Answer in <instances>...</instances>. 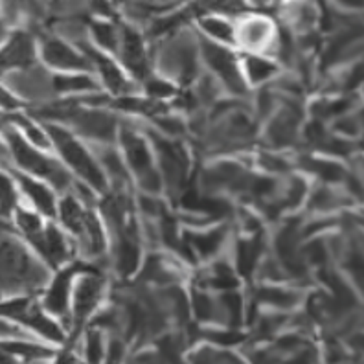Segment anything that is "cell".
<instances>
[{"label":"cell","mask_w":364,"mask_h":364,"mask_svg":"<svg viewBox=\"0 0 364 364\" xmlns=\"http://www.w3.org/2000/svg\"><path fill=\"white\" fill-rule=\"evenodd\" d=\"M31 241L36 243V247L43 252V256L50 259L53 265H58L59 262L67 258V241L61 235V232L55 230V228H48V232H45V234H37L36 237H31Z\"/></svg>","instance_id":"obj_8"},{"label":"cell","mask_w":364,"mask_h":364,"mask_svg":"<svg viewBox=\"0 0 364 364\" xmlns=\"http://www.w3.org/2000/svg\"><path fill=\"white\" fill-rule=\"evenodd\" d=\"M304 191H306V186H304L302 181H294L293 186L289 188V193H287V203L285 205L287 206H294L300 203V199L304 197Z\"/></svg>","instance_id":"obj_37"},{"label":"cell","mask_w":364,"mask_h":364,"mask_svg":"<svg viewBox=\"0 0 364 364\" xmlns=\"http://www.w3.org/2000/svg\"><path fill=\"white\" fill-rule=\"evenodd\" d=\"M247 72H249L250 80H252L254 83H259V81H265L267 77H271L276 72V67L272 63L263 61V59L259 58H250L249 61H247Z\"/></svg>","instance_id":"obj_27"},{"label":"cell","mask_w":364,"mask_h":364,"mask_svg":"<svg viewBox=\"0 0 364 364\" xmlns=\"http://www.w3.org/2000/svg\"><path fill=\"white\" fill-rule=\"evenodd\" d=\"M87 355H89L90 360H100L103 355L102 351V338H100V335L94 331V333L89 335V344H87Z\"/></svg>","instance_id":"obj_35"},{"label":"cell","mask_w":364,"mask_h":364,"mask_svg":"<svg viewBox=\"0 0 364 364\" xmlns=\"http://www.w3.org/2000/svg\"><path fill=\"white\" fill-rule=\"evenodd\" d=\"M274 33L272 21L265 15H245L241 17L240 28H237V36L245 46L249 48H259L265 46L271 41Z\"/></svg>","instance_id":"obj_5"},{"label":"cell","mask_w":364,"mask_h":364,"mask_svg":"<svg viewBox=\"0 0 364 364\" xmlns=\"http://www.w3.org/2000/svg\"><path fill=\"white\" fill-rule=\"evenodd\" d=\"M307 254H309V259L313 263H324L328 259V249L320 241L311 243V247L307 249Z\"/></svg>","instance_id":"obj_39"},{"label":"cell","mask_w":364,"mask_h":364,"mask_svg":"<svg viewBox=\"0 0 364 364\" xmlns=\"http://www.w3.org/2000/svg\"><path fill=\"white\" fill-rule=\"evenodd\" d=\"M272 190V181L269 178H256L252 184V191L256 196H267Z\"/></svg>","instance_id":"obj_41"},{"label":"cell","mask_w":364,"mask_h":364,"mask_svg":"<svg viewBox=\"0 0 364 364\" xmlns=\"http://www.w3.org/2000/svg\"><path fill=\"white\" fill-rule=\"evenodd\" d=\"M223 304H225V307H227L228 315L237 322V320L241 318V298L235 293H230L223 298Z\"/></svg>","instance_id":"obj_32"},{"label":"cell","mask_w":364,"mask_h":364,"mask_svg":"<svg viewBox=\"0 0 364 364\" xmlns=\"http://www.w3.org/2000/svg\"><path fill=\"white\" fill-rule=\"evenodd\" d=\"M17 221H18V227L23 228L30 237H36L37 234H41V221L36 213L18 212Z\"/></svg>","instance_id":"obj_28"},{"label":"cell","mask_w":364,"mask_h":364,"mask_svg":"<svg viewBox=\"0 0 364 364\" xmlns=\"http://www.w3.org/2000/svg\"><path fill=\"white\" fill-rule=\"evenodd\" d=\"M15 122H17L18 125H23L24 131H26L28 136H30L31 140H33V142L39 144V146H46V138H45V134L41 133L39 129H36V127H33V125H31L30 122L26 120V118H23V116H18V118H15Z\"/></svg>","instance_id":"obj_33"},{"label":"cell","mask_w":364,"mask_h":364,"mask_svg":"<svg viewBox=\"0 0 364 364\" xmlns=\"http://www.w3.org/2000/svg\"><path fill=\"white\" fill-rule=\"evenodd\" d=\"M76 269H68V271L61 272V274L53 280L52 287H50L48 294H46V307L53 313H65L67 309V298L68 289H70L72 276H74Z\"/></svg>","instance_id":"obj_13"},{"label":"cell","mask_w":364,"mask_h":364,"mask_svg":"<svg viewBox=\"0 0 364 364\" xmlns=\"http://www.w3.org/2000/svg\"><path fill=\"white\" fill-rule=\"evenodd\" d=\"M18 181H21V184H23L24 191L30 196V199L36 203L37 208H39L43 213H46V215H53L55 206H53L52 193H50L43 184L30 181V178L26 177H18Z\"/></svg>","instance_id":"obj_18"},{"label":"cell","mask_w":364,"mask_h":364,"mask_svg":"<svg viewBox=\"0 0 364 364\" xmlns=\"http://www.w3.org/2000/svg\"><path fill=\"white\" fill-rule=\"evenodd\" d=\"M199 26L206 36L213 37V39L225 41V43H232L235 37L234 24L228 23V18H225V15L221 14L200 15Z\"/></svg>","instance_id":"obj_14"},{"label":"cell","mask_w":364,"mask_h":364,"mask_svg":"<svg viewBox=\"0 0 364 364\" xmlns=\"http://www.w3.org/2000/svg\"><path fill=\"white\" fill-rule=\"evenodd\" d=\"M8 138H9V146H11V149H14L15 153V159H17V162L23 166V168L30 169V171H33V173L45 175V177H48L55 186L59 188L67 186L68 184L67 173H65L58 164H53V162L46 160L45 156H41L39 153L31 151L30 147H28L21 138L15 136V134H9Z\"/></svg>","instance_id":"obj_2"},{"label":"cell","mask_w":364,"mask_h":364,"mask_svg":"<svg viewBox=\"0 0 364 364\" xmlns=\"http://www.w3.org/2000/svg\"><path fill=\"white\" fill-rule=\"evenodd\" d=\"M124 147L125 153H127V159H129L131 166H133L134 171L140 173V177L144 175L151 173V156H149V151H147L146 144L136 136V134L129 133V131H125L124 136Z\"/></svg>","instance_id":"obj_9"},{"label":"cell","mask_w":364,"mask_h":364,"mask_svg":"<svg viewBox=\"0 0 364 364\" xmlns=\"http://www.w3.org/2000/svg\"><path fill=\"white\" fill-rule=\"evenodd\" d=\"M122 353H124V350H122L120 342H112L111 348H109V359L111 360L122 359Z\"/></svg>","instance_id":"obj_46"},{"label":"cell","mask_w":364,"mask_h":364,"mask_svg":"<svg viewBox=\"0 0 364 364\" xmlns=\"http://www.w3.org/2000/svg\"><path fill=\"white\" fill-rule=\"evenodd\" d=\"M17 318L24 320V322H28V324L31 326V328L36 329V331H39L41 335H45L46 338H50V341H61L63 338V333L61 329L58 328V326L53 324L52 320L46 318L43 313L39 311V309H36V307H30L26 304L24 306V309L21 313H18Z\"/></svg>","instance_id":"obj_15"},{"label":"cell","mask_w":364,"mask_h":364,"mask_svg":"<svg viewBox=\"0 0 364 364\" xmlns=\"http://www.w3.org/2000/svg\"><path fill=\"white\" fill-rule=\"evenodd\" d=\"M122 53H124L125 65L136 76H144L146 74V52H144L142 39L131 28H124V31H122Z\"/></svg>","instance_id":"obj_6"},{"label":"cell","mask_w":364,"mask_h":364,"mask_svg":"<svg viewBox=\"0 0 364 364\" xmlns=\"http://www.w3.org/2000/svg\"><path fill=\"white\" fill-rule=\"evenodd\" d=\"M15 205V191L8 178H2V212L8 213Z\"/></svg>","instance_id":"obj_34"},{"label":"cell","mask_w":364,"mask_h":364,"mask_svg":"<svg viewBox=\"0 0 364 364\" xmlns=\"http://www.w3.org/2000/svg\"><path fill=\"white\" fill-rule=\"evenodd\" d=\"M85 50H87V53H90V58H92L94 61H96V65H98L107 87H109L111 90H114V92H122V90L125 89V80L124 76H122V72L118 70V68H116L109 59L102 58V55H100L98 52H94L92 48H85Z\"/></svg>","instance_id":"obj_19"},{"label":"cell","mask_w":364,"mask_h":364,"mask_svg":"<svg viewBox=\"0 0 364 364\" xmlns=\"http://www.w3.org/2000/svg\"><path fill=\"white\" fill-rule=\"evenodd\" d=\"M278 344H280L282 350H294V348L302 346L304 342H302V338L296 337V335H287V337L282 338Z\"/></svg>","instance_id":"obj_42"},{"label":"cell","mask_w":364,"mask_h":364,"mask_svg":"<svg viewBox=\"0 0 364 364\" xmlns=\"http://www.w3.org/2000/svg\"><path fill=\"white\" fill-rule=\"evenodd\" d=\"M203 52H205L206 61L212 65L213 70L218 72L219 76L225 80V83L228 85V89H232L234 92H243L240 72H237V67H235V61L230 55V52L212 45L208 41H203Z\"/></svg>","instance_id":"obj_4"},{"label":"cell","mask_w":364,"mask_h":364,"mask_svg":"<svg viewBox=\"0 0 364 364\" xmlns=\"http://www.w3.org/2000/svg\"><path fill=\"white\" fill-rule=\"evenodd\" d=\"M262 249L263 245L259 237H254V240L240 243V247H237V265H240L241 274L249 276L252 272L254 265H256V259L262 254Z\"/></svg>","instance_id":"obj_20"},{"label":"cell","mask_w":364,"mask_h":364,"mask_svg":"<svg viewBox=\"0 0 364 364\" xmlns=\"http://www.w3.org/2000/svg\"><path fill=\"white\" fill-rule=\"evenodd\" d=\"M300 120V114H296L294 109L285 112L284 116H280L278 120L272 122L271 131H269V136H271L272 142L276 146H282V144H289L294 136V125Z\"/></svg>","instance_id":"obj_17"},{"label":"cell","mask_w":364,"mask_h":364,"mask_svg":"<svg viewBox=\"0 0 364 364\" xmlns=\"http://www.w3.org/2000/svg\"><path fill=\"white\" fill-rule=\"evenodd\" d=\"M269 109H271V96L267 92H263L262 96H259V111L269 112Z\"/></svg>","instance_id":"obj_47"},{"label":"cell","mask_w":364,"mask_h":364,"mask_svg":"<svg viewBox=\"0 0 364 364\" xmlns=\"http://www.w3.org/2000/svg\"><path fill=\"white\" fill-rule=\"evenodd\" d=\"M203 14L237 15L247 9V0H197Z\"/></svg>","instance_id":"obj_21"},{"label":"cell","mask_w":364,"mask_h":364,"mask_svg":"<svg viewBox=\"0 0 364 364\" xmlns=\"http://www.w3.org/2000/svg\"><path fill=\"white\" fill-rule=\"evenodd\" d=\"M53 87L61 92H76V90H90L94 89V83L85 76H74V77H55L53 80Z\"/></svg>","instance_id":"obj_26"},{"label":"cell","mask_w":364,"mask_h":364,"mask_svg":"<svg viewBox=\"0 0 364 364\" xmlns=\"http://www.w3.org/2000/svg\"><path fill=\"white\" fill-rule=\"evenodd\" d=\"M296 294L291 293V291H284V289L267 287L259 291V300H262V302L278 307H291L296 302Z\"/></svg>","instance_id":"obj_24"},{"label":"cell","mask_w":364,"mask_h":364,"mask_svg":"<svg viewBox=\"0 0 364 364\" xmlns=\"http://www.w3.org/2000/svg\"><path fill=\"white\" fill-rule=\"evenodd\" d=\"M193 307H196V315L200 320L210 318V315H212V302H210V298L205 296V294H196V298H193Z\"/></svg>","instance_id":"obj_30"},{"label":"cell","mask_w":364,"mask_h":364,"mask_svg":"<svg viewBox=\"0 0 364 364\" xmlns=\"http://www.w3.org/2000/svg\"><path fill=\"white\" fill-rule=\"evenodd\" d=\"M2 272L6 274V284L11 280L18 284H37L43 280L41 271H37L36 265H31L26 254L8 241L2 247Z\"/></svg>","instance_id":"obj_3"},{"label":"cell","mask_w":364,"mask_h":364,"mask_svg":"<svg viewBox=\"0 0 364 364\" xmlns=\"http://www.w3.org/2000/svg\"><path fill=\"white\" fill-rule=\"evenodd\" d=\"M223 237H225V232L215 230L208 232V234H196V235H188V240L191 241V247H196L203 256H208V254H213L219 249Z\"/></svg>","instance_id":"obj_23"},{"label":"cell","mask_w":364,"mask_h":364,"mask_svg":"<svg viewBox=\"0 0 364 364\" xmlns=\"http://www.w3.org/2000/svg\"><path fill=\"white\" fill-rule=\"evenodd\" d=\"M263 164H265V168L271 169V171H282V169H285L284 160L276 159V156H263Z\"/></svg>","instance_id":"obj_43"},{"label":"cell","mask_w":364,"mask_h":364,"mask_svg":"<svg viewBox=\"0 0 364 364\" xmlns=\"http://www.w3.org/2000/svg\"><path fill=\"white\" fill-rule=\"evenodd\" d=\"M313 206L320 210H326V208H331L333 206V197L329 193L328 190H318L313 196Z\"/></svg>","instance_id":"obj_40"},{"label":"cell","mask_w":364,"mask_h":364,"mask_svg":"<svg viewBox=\"0 0 364 364\" xmlns=\"http://www.w3.org/2000/svg\"><path fill=\"white\" fill-rule=\"evenodd\" d=\"M52 136L53 142H58L59 151L63 153L65 160L72 168L76 169L77 173L89 182L90 186L103 190L105 186V178H103L102 171L98 169V166L94 164L92 159L89 156V153L85 151L83 147L67 133V131L58 129V127H52Z\"/></svg>","instance_id":"obj_1"},{"label":"cell","mask_w":364,"mask_h":364,"mask_svg":"<svg viewBox=\"0 0 364 364\" xmlns=\"http://www.w3.org/2000/svg\"><path fill=\"white\" fill-rule=\"evenodd\" d=\"M100 294H102V282L96 278H83L77 285L76 291V322L81 324L94 306L98 304Z\"/></svg>","instance_id":"obj_7"},{"label":"cell","mask_w":364,"mask_h":364,"mask_svg":"<svg viewBox=\"0 0 364 364\" xmlns=\"http://www.w3.org/2000/svg\"><path fill=\"white\" fill-rule=\"evenodd\" d=\"M138 263V243L133 232H125L122 235L120 247H118V269L124 276L131 274L136 269Z\"/></svg>","instance_id":"obj_16"},{"label":"cell","mask_w":364,"mask_h":364,"mask_svg":"<svg viewBox=\"0 0 364 364\" xmlns=\"http://www.w3.org/2000/svg\"><path fill=\"white\" fill-rule=\"evenodd\" d=\"M304 166H306V169H309V171H313L315 175L329 182L342 181V178L346 177L342 166L335 164V162H328V160H306Z\"/></svg>","instance_id":"obj_22"},{"label":"cell","mask_w":364,"mask_h":364,"mask_svg":"<svg viewBox=\"0 0 364 364\" xmlns=\"http://www.w3.org/2000/svg\"><path fill=\"white\" fill-rule=\"evenodd\" d=\"M360 83H364V63H357L355 67L351 68L346 77V89H355Z\"/></svg>","instance_id":"obj_36"},{"label":"cell","mask_w":364,"mask_h":364,"mask_svg":"<svg viewBox=\"0 0 364 364\" xmlns=\"http://www.w3.org/2000/svg\"><path fill=\"white\" fill-rule=\"evenodd\" d=\"M341 8L353 9V11H359V9H364V0H335Z\"/></svg>","instance_id":"obj_44"},{"label":"cell","mask_w":364,"mask_h":364,"mask_svg":"<svg viewBox=\"0 0 364 364\" xmlns=\"http://www.w3.org/2000/svg\"><path fill=\"white\" fill-rule=\"evenodd\" d=\"M45 59L53 65V67L61 68H85L87 63L81 55L72 52L67 45H63L59 41L52 39L45 43Z\"/></svg>","instance_id":"obj_11"},{"label":"cell","mask_w":364,"mask_h":364,"mask_svg":"<svg viewBox=\"0 0 364 364\" xmlns=\"http://www.w3.org/2000/svg\"><path fill=\"white\" fill-rule=\"evenodd\" d=\"M105 166L112 177L125 178L124 166H122V160L118 159V155H116V153H105Z\"/></svg>","instance_id":"obj_31"},{"label":"cell","mask_w":364,"mask_h":364,"mask_svg":"<svg viewBox=\"0 0 364 364\" xmlns=\"http://www.w3.org/2000/svg\"><path fill=\"white\" fill-rule=\"evenodd\" d=\"M147 92H149V96H151V98L159 100V98H168V96H171L175 90L169 83L153 80V81H149V85H147Z\"/></svg>","instance_id":"obj_29"},{"label":"cell","mask_w":364,"mask_h":364,"mask_svg":"<svg viewBox=\"0 0 364 364\" xmlns=\"http://www.w3.org/2000/svg\"><path fill=\"white\" fill-rule=\"evenodd\" d=\"M258 4H265V2H269V0H256Z\"/></svg>","instance_id":"obj_48"},{"label":"cell","mask_w":364,"mask_h":364,"mask_svg":"<svg viewBox=\"0 0 364 364\" xmlns=\"http://www.w3.org/2000/svg\"><path fill=\"white\" fill-rule=\"evenodd\" d=\"M92 33L100 45L107 50H116L118 45V33L116 28L109 23H92Z\"/></svg>","instance_id":"obj_25"},{"label":"cell","mask_w":364,"mask_h":364,"mask_svg":"<svg viewBox=\"0 0 364 364\" xmlns=\"http://www.w3.org/2000/svg\"><path fill=\"white\" fill-rule=\"evenodd\" d=\"M33 59V41L26 33H17L6 46L2 55V65L6 67H21Z\"/></svg>","instance_id":"obj_10"},{"label":"cell","mask_w":364,"mask_h":364,"mask_svg":"<svg viewBox=\"0 0 364 364\" xmlns=\"http://www.w3.org/2000/svg\"><path fill=\"white\" fill-rule=\"evenodd\" d=\"M77 124H80L81 131L89 134V136L111 140L112 134H114V120H112L111 116L102 114V112H87V114H81Z\"/></svg>","instance_id":"obj_12"},{"label":"cell","mask_w":364,"mask_h":364,"mask_svg":"<svg viewBox=\"0 0 364 364\" xmlns=\"http://www.w3.org/2000/svg\"><path fill=\"white\" fill-rule=\"evenodd\" d=\"M160 125H164V129L169 131V133H173V134L182 133V124H181V122L171 120V118H168V120H162V122H160Z\"/></svg>","instance_id":"obj_45"},{"label":"cell","mask_w":364,"mask_h":364,"mask_svg":"<svg viewBox=\"0 0 364 364\" xmlns=\"http://www.w3.org/2000/svg\"><path fill=\"white\" fill-rule=\"evenodd\" d=\"M213 342L218 344H225V346H230V344H237L241 341V335L235 333V331H227V333H219V331H212V335H208Z\"/></svg>","instance_id":"obj_38"}]
</instances>
